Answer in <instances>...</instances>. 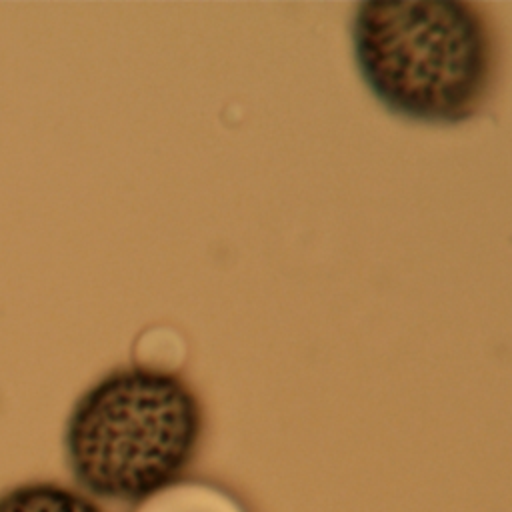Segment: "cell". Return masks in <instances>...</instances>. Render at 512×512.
<instances>
[{
	"label": "cell",
	"instance_id": "1",
	"mask_svg": "<svg viewBox=\"0 0 512 512\" xmlns=\"http://www.w3.org/2000/svg\"><path fill=\"white\" fill-rule=\"evenodd\" d=\"M202 432V402L178 372L124 364L74 400L62 446L84 494L140 504L182 478L198 454Z\"/></svg>",
	"mask_w": 512,
	"mask_h": 512
},
{
	"label": "cell",
	"instance_id": "3",
	"mask_svg": "<svg viewBox=\"0 0 512 512\" xmlns=\"http://www.w3.org/2000/svg\"><path fill=\"white\" fill-rule=\"evenodd\" d=\"M0 512H106L88 494L54 480H28L0 492Z\"/></svg>",
	"mask_w": 512,
	"mask_h": 512
},
{
	"label": "cell",
	"instance_id": "2",
	"mask_svg": "<svg viewBox=\"0 0 512 512\" xmlns=\"http://www.w3.org/2000/svg\"><path fill=\"white\" fill-rule=\"evenodd\" d=\"M350 38L364 86L402 120L430 126L462 124L488 98L496 44L480 4L358 2Z\"/></svg>",
	"mask_w": 512,
	"mask_h": 512
}]
</instances>
